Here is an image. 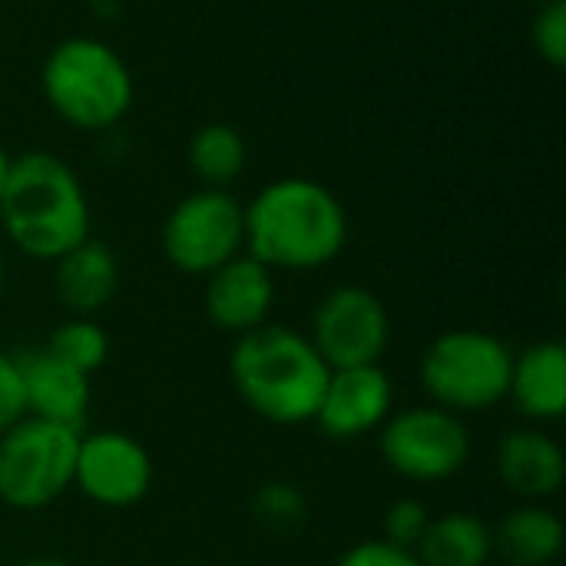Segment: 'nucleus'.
<instances>
[{
  "mask_svg": "<svg viewBox=\"0 0 566 566\" xmlns=\"http://www.w3.org/2000/svg\"><path fill=\"white\" fill-rule=\"evenodd\" d=\"M252 521L269 534H292L308 521V497L292 481H265L249 497Z\"/></svg>",
  "mask_w": 566,
  "mask_h": 566,
  "instance_id": "nucleus-21",
  "label": "nucleus"
},
{
  "mask_svg": "<svg viewBox=\"0 0 566 566\" xmlns=\"http://www.w3.org/2000/svg\"><path fill=\"white\" fill-rule=\"evenodd\" d=\"M3 285H7V262H3V252H0V295H3Z\"/></svg>",
  "mask_w": 566,
  "mask_h": 566,
  "instance_id": "nucleus-28",
  "label": "nucleus"
},
{
  "mask_svg": "<svg viewBox=\"0 0 566 566\" xmlns=\"http://www.w3.org/2000/svg\"><path fill=\"white\" fill-rule=\"evenodd\" d=\"M10 166H13V156L0 146V199H3V189H7V179H10Z\"/></svg>",
  "mask_w": 566,
  "mask_h": 566,
  "instance_id": "nucleus-26",
  "label": "nucleus"
},
{
  "mask_svg": "<svg viewBox=\"0 0 566 566\" xmlns=\"http://www.w3.org/2000/svg\"><path fill=\"white\" fill-rule=\"evenodd\" d=\"M415 554L421 566H488L494 560V527L474 511H448L431 517Z\"/></svg>",
  "mask_w": 566,
  "mask_h": 566,
  "instance_id": "nucleus-18",
  "label": "nucleus"
},
{
  "mask_svg": "<svg viewBox=\"0 0 566 566\" xmlns=\"http://www.w3.org/2000/svg\"><path fill=\"white\" fill-rule=\"evenodd\" d=\"M564 521L544 504H521L494 527V557L507 566H551L564 551Z\"/></svg>",
  "mask_w": 566,
  "mask_h": 566,
  "instance_id": "nucleus-17",
  "label": "nucleus"
},
{
  "mask_svg": "<svg viewBox=\"0 0 566 566\" xmlns=\"http://www.w3.org/2000/svg\"><path fill=\"white\" fill-rule=\"evenodd\" d=\"M80 434L30 415L10 424L0 434V504L17 514H36L73 491Z\"/></svg>",
  "mask_w": 566,
  "mask_h": 566,
  "instance_id": "nucleus-6",
  "label": "nucleus"
},
{
  "mask_svg": "<svg viewBox=\"0 0 566 566\" xmlns=\"http://www.w3.org/2000/svg\"><path fill=\"white\" fill-rule=\"evenodd\" d=\"M43 348L50 355H56L60 361H66L70 368L90 375V378L109 361V335H106V328L96 318L70 315L66 322H60L50 332Z\"/></svg>",
  "mask_w": 566,
  "mask_h": 566,
  "instance_id": "nucleus-20",
  "label": "nucleus"
},
{
  "mask_svg": "<svg viewBox=\"0 0 566 566\" xmlns=\"http://www.w3.org/2000/svg\"><path fill=\"white\" fill-rule=\"evenodd\" d=\"M119 292V259L103 239H83L53 262V295L80 318L103 312Z\"/></svg>",
  "mask_w": 566,
  "mask_h": 566,
  "instance_id": "nucleus-15",
  "label": "nucleus"
},
{
  "mask_svg": "<svg viewBox=\"0 0 566 566\" xmlns=\"http://www.w3.org/2000/svg\"><path fill=\"white\" fill-rule=\"evenodd\" d=\"M275 272L269 265H262L259 259H252L249 252L229 259L226 265H219L212 275H206V318L212 328L226 332V335H245L265 322H272V308H275Z\"/></svg>",
  "mask_w": 566,
  "mask_h": 566,
  "instance_id": "nucleus-12",
  "label": "nucleus"
},
{
  "mask_svg": "<svg viewBox=\"0 0 566 566\" xmlns=\"http://www.w3.org/2000/svg\"><path fill=\"white\" fill-rule=\"evenodd\" d=\"M159 245L176 272L206 279L245 252V206L229 189L202 186L169 209Z\"/></svg>",
  "mask_w": 566,
  "mask_h": 566,
  "instance_id": "nucleus-8",
  "label": "nucleus"
},
{
  "mask_svg": "<svg viewBox=\"0 0 566 566\" xmlns=\"http://www.w3.org/2000/svg\"><path fill=\"white\" fill-rule=\"evenodd\" d=\"M308 342L332 371L381 365L391 345V315L371 289L338 285L315 305Z\"/></svg>",
  "mask_w": 566,
  "mask_h": 566,
  "instance_id": "nucleus-9",
  "label": "nucleus"
},
{
  "mask_svg": "<svg viewBox=\"0 0 566 566\" xmlns=\"http://www.w3.org/2000/svg\"><path fill=\"white\" fill-rule=\"evenodd\" d=\"M27 415L20 368L10 352H0V434Z\"/></svg>",
  "mask_w": 566,
  "mask_h": 566,
  "instance_id": "nucleus-25",
  "label": "nucleus"
},
{
  "mask_svg": "<svg viewBox=\"0 0 566 566\" xmlns=\"http://www.w3.org/2000/svg\"><path fill=\"white\" fill-rule=\"evenodd\" d=\"M156 464L143 441L126 431H83L76 448L73 488L96 507L126 511L153 491Z\"/></svg>",
  "mask_w": 566,
  "mask_h": 566,
  "instance_id": "nucleus-10",
  "label": "nucleus"
},
{
  "mask_svg": "<svg viewBox=\"0 0 566 566\" xmlns=\"http://www.w3.org/2000/svg\"><path fill=\"white\" fill-rule=\"evenodd\" d=\"M186 156L206 189H229L249 163V146L232 123H206L192 133Z\"/></svg>",
  "mask_w": 566,
  "mask_h": 566,
  "instance_id": "nucleus-19",
  "label": "nucleus"
},
{
  "mask_svg": "<svg viewBox=\"0 0 566 566\" xmlns=\"http://www.w3.org/2000/svg\"><path fill=\"white\" fill-rule=\"evenodd\" d=\"M507 401L537 421L551 424L566 415V345L557 338L534 342L521 355H514Z\"/></svg>",
  "mask_w": 566,
  "mask_h": 566,
  "instance_id": "nucleus-16",
  "label": "nucleus"
},
{
  "mask_svg": "<svg viewBox=\"0 0 566 566\" xmlns=\"http://www.w3.org/2000/svg\"><path fill=\"white\" fill-rule=\"evenodd\" d=\"M378 451L385 468L401 481L441 484L468 468L474 444L464 418L438 405H415L391 411L378 428Z\"/></svg>",
  "mask_w": 566,
  "mask_h": 566,
  "instance_id": "nucleus-7",
  "label": "nucleus"
},
{
  "mask_svg": "<svg viewBox=\"0 0 566 566\" xmlns=\"http://www.w3.org/2000/svg\"><path fill=\"white\" fill-rule=\"evenodd\" d=\"M46 106L73 129L106 133L126 119L136 99V83L126 60L96 36L60 40L40 70Z\"/></svg>",
  "mask_w": 566,
  "mask_h": 566,
  "instance_id": "nucleus-4",
  "label": "nucleus"
},
{
  "mask_svg": "<svg viewBox=\"0 0 566 566\" xmlns=\"http://www.w3.org/2000/svg\"><path fill=\"white\" fill-rule=\"evenodd\" d=\"M395 411V381L381 365L338 368L328 375L315 428L328 441H358L375 434Z\"/></svg>",
  "mask_w": 566,
  "mask_h": 566,
  "instance_id": "nucleus-11",
  "label": "nucleus"
},
{
  "mask_svg": "<svg viewBox=\"0 0 566 566\" xmlns=\"http://www.w3.org/2000/svg\"><path fill=\"white\" fill-rule=\"evenodd\" d=\"M348 245V212L318 179L282 176L245 206V252L272 272H315Z\"/></svg>",
  "mask_w": 566,
  "mask_h": 566,
  "instance_id": "nucleus-1",
  "label": "nucleus"
},
{
  "mask_svg": "<svg viewBox=\"0 0 566 566\" xmlns=\"http://www.w3.org/2000/svg\"><path fill=\"white\" fill-rule=\"evenodd\" d=\"M17 566H70L66 560H60V557H27V560H20Z\"/></svg>",
  "mask_w": 566,
  "mask_h": 566,
  "instance_id": "nucleus-27",
  "label": "nucleus"
},
{
  "mask_svg": "<svg viewBox=\"0 0 566 566\" xmlns=\"http://www.w3.org/2000/svg\"><path fill=\"white\" fill-rule=\"evenodd\" d=\"M13 358L20 368L27 415L83 431L90 401H93L90 375L70 368L46 348H27V352H17Z\"/></svg>",
  "mask_w": 566,
  "mask_h": 566,
  "instance_id": "nucleus-13",
  "label": "nucleus"
},
{
  "mask_svg": "<svg viewBox=\"0 0 566 566\" xmlns=\"http://www.w3.org/2000/svg\"><path fill=\"white\" fill-rule=\"evenodd\" d=\"M431 511L424 501L418 497H398L385 507L381 517V541L405 547V551H418V544L424 541L428 527H431Z\"/></svg>",
  "mask_w": 566,
  "mask_h": 566,
  "instance_id": "nucleus-22",
  "label": "nucleus"
},
{
  "mask_svg": "<svg viewBox=\"0 0 566 566\" xmlns=\"http://www.w3.org/2000/svg\"><path fill=\"white\" fill-rule=\"evenodd\" d=\"M497 481L524 504H544L560 494L566 481V454L557 438L541 428H514L494 451Z\"/></svg>",
  "mask_w": 566,
  "mask_h": 566,
  "instance_id": "nucleus-14",
  "label": "nucleus"
},
{
  "mask_svg": "<svg viewBox=\"0 0 566 566\" xmlns=\"http://www.w3.org/2000/svg\"><path fill=\"white\" fill-rule=\"evenodd\" d=\"M531 40L541 60L554 70L566 66V0H544L531 23Z\"/></svg>",
  "mask_w": 566,
  "mask_h": 566,
  "instance_id": "nucleus-23",
  "label": "nucleus"
},
{
  "mask_svg": "<svg viewBox=\"0 0 566 566\" xmlns=\"http://www.w3.org/2000/svg\"><path fill=\"white\" fill-rule=\"evenodd\" d=\"M335 566H421L415 551H405V547H395L388 541H358L352 544Z\"/></svg>",
  "mask_w": 566,
  "mask_h": 566,
  "instance_id": "nucleus-24",
  "label": "nucleus"
},
{
  "mask_svg": "<svg viewBox=\"0 0 566 566\" xmlns=\"http://www.w3.org/2000/svg\"><path fill=\"white\" fill-rule=\"evenodd\" d=\"M514 352L484 328L441 332L421 355L418 378L431 405L464 418L507 401Z\"/></svg>",
  "mask_w": 566,
  "mask_h": 566,
  "instance_id": "nucleus-5",
  "label": "nucleus"
},
{
  "mask_svg": "<svg viewBox=\"0 0 566 566\" xmlns=\"http://www.w3.org/2000/svg\"><path fill=\"white\" fill-rule=\"evenodd\" d=\"M229 375L242 405L269 424H312L332 368L308 335L292 325L265 322L235 338Z\"/></svg>",
  "mask_w": 566,
  "mask_h": 566,
  "instance_id": "nucleus-2",
  "label": "nucleus"
},
{
  "mask_svg": "<svg viewBox=\"0 0 566 566\" xmlns=\"http://www.w3.org/2000/svg\"><path fill=\"white\" fill-rule=\"evenodd\" d=\"M0 226L20 255L50 265L90 239L93 212L73 166L46 149L13 156L0 199Z\"/></svg>",
  "mask_w": 566,
  "mask_h": 566,
  "instance_id": "nucleus-3",
  "label": "nucleus"
}]
</instances>
